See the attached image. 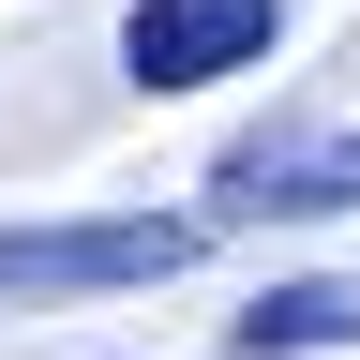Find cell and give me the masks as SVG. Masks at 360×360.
<instances>
[{"label":"cell","instance_id":"6da1fadb","mask_svg":"<svg viewBox=\"0 0 360 360\" xmlns=\"http://www.w3.org/2000/svg\"><path fill=\"white\" fill-rule=\"evenodd\" d=\"M210 210H225V225H300V210H360V30H345V60L315 75L285 120H255L240 150L210 165Z\"/></svg>","mask_w":360,"mask_h":360},{"label":"cell","instance_id":"7a4b0ae2","mask_svg":"<svg viewBox=\"0 0 360 360\" xmlns=\"http://www.w3.org/2000/svg\"><path fill=\"white\" fill-rule=\"evenodd\" d=\"M210 210H90V225H15L0 240V315H45V300H105V285H165V270H195Z\"/></svg>","mask_w":360,"mask_h":360},{"label":"cell","instance_id":"3957f363","mask_svg":"<svg viewBox=\"0 0 360 360\" xmlns=\"http://www.w3.org/2000/svg\"><path fill=\"white\" fill-rule=\"evenodd\" d=\"M285 0H135L120 15V75L135 90H210V75H255Z\"/></svg>","mask_w":360,"mask_h":360},{"label":"cell","instance_id":"277c9868","mask_svg":"<svg viewBox=\"0 0 360 360\" xmlns=\"http://www.w3.org/2000/svg\"><path fill=\"white\" fill-rule=\"evenodd\" d=\"M345 330H360V285H270V300L225 315V360H315Z\"/></svg>","mask_w":360,"mask_h":360}]
</instances>
